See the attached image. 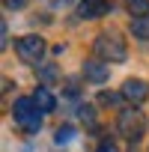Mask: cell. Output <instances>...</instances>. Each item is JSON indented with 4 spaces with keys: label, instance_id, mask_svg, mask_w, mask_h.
I'll return each mask as SVG.
<instances>
[{
    "label": "cell",
    "instance_id": "10",
    "mask_svg": "<svg viewBox=\"0 0 149 152\" xmlns=\"http://www.w3.org/2000/svg\"><path fill=\"white\" fill-rule=\"evenodd\" d=\"M122 3H125V9H128L134 18L149 15V0H122Z\"/></svg>",
    "mask_w": 149,
    "mask_h": 152
},
{
    "label": "cell",
    "instance_id": "14",
    "mask_svg": "<svg viewBox=\"0 0 149 152\" xmlns=\"http://www.w3.org/2000/svg\"><path fill=\"white\" fill-rule=\"evenodd\" d=\"M81 119L93 125V107H87V104H84V107H81Z\"/></svg>",
    "mask_w": 149,
    "mask_h": 152
},
{
    "label": "cell",
    "instance_id": "12",
    "mask_svg": "<svg viewBox=\"0 0 149 152\" xmlns=\"http://www.w3.org/2000/svg\"><path fill=\"white\" fill-rule=\"evenodd\" d=\"M122 99H125L122 93H119V96H116V93H102V96H99V104H119Z\"/></svg>",
    "mask_w": 149,
    "mask_h": 152
},
{
    "label": "cell",
    "instance_id": "7",
    "mask_svg": "<svg viewBox=\"0 0 149 152\" xmlns=\"http://www.w3.org/2000/svg\"><path fill=\"white\" fill-rule=\"evenodd\" d=\"M122 96L128 99V102H134V104H140L146 96H149V87L140 81V78H128L125 84H122Z\"/></svg>",
    "mask_w": 149,
    "mask_h": 152
},
{
    "label": "cell",
    "instance_id": "9",
    "mask_svg": "<svg viewBox=\"0 0 149 152\" xmlns=\"http://www.w3.org/2000/svg\"><path fill=\"white\" fill-rule=\"evenodd\" d=\"M128 30H131V36H134V39H149V15H143V18H134Z\"/></svg>",
    "mask_w": 149,
    "mask_h": 152
},
{
    "label": "cell",
    "instance_id": "15",
    "mask_svg": "<svg viewBox=\"0 0 149 152\" xmlns=\"http://www.w3.org/2000/svg\"><path fill=\"white\" fill-rule=\"evenodd\" d=\"M96 152H119V149H116L110 140H104V143H99V149H96Z\"/></svg>",
    "mask_w": 149,
    "mask_h": 152
},
{
    "label": "cell",
    "instance_id": "4",
    "mask_svg": "<svg viewBox=\"0 0 149 152\" xmlns=\"http://www.w3.org/2000/svg\"><path fill=\"white\" fill-rule=\"evenodd\" d=\"M15 54H18L24 63H42L45 42H42L39 36H21V39H15Z\"/></svg>",
    "mask_w": 149,
    "mask_h": 152
},
{
    "label": "cell",
    "instance_id": "5",
    "mask_svg": "<svg viewBox=\"0 0 149 152\" xmlns=\"http://www.w3.org/2000/svg\"><path fill=\"white\" fill-rule=\"evenodd\" d=\"M107 9H110V0H81L78 3V18L93 21V18L107 15Z\"/></svg>",
    "mask_w": 149,
    "mask_h": 152
},
{
    "label": "cell",
    "instance_id": "16",
    "mask_svg": "<svg viewBox=\"0 0 149 152\" xmlns=\"http://www.w3.org/2000/svg\"><path fill=\"white\" fill-rule=\"evenodd\" d=\"M60 3H72V0H60Z\"/></svg>",
    "mask_w": 149,
    "mask_h": 152
},
{
    "label": "cell",
    "instance_id": "3",
    "mask_svg": "<svg viewBox=\"0 0 149 152\" xmlns=\"http://www.w3.org/2000/svg\"><path fill=\"white\" fill-rule=\"evenodd\" d=\"M116 128H119L122 137H128V140H140L143 131H146V119H143V113H140L137 107H122L119 116H116Z\"/></svg>",
    "mask_w": 149,
    "mask_h": 152
},
{
    "label": "cell",
    "instance_id": "6",
    "mask_svg": "<svg viewBox=\"0 0 149 152\" xmlns=\"http://www.w3.org/2000/svg\"><path fill=\"white\" fill-rule=\"evenodd\" d=\"M84 78L93 81V84H104L110 78V69H107L104 60H87L84 63Z\"/></svg>",
    "mask_w": 149,
    "mask_h": 152
},
{
    "label": "cell",
    "instance_id": "11",
    "mask_svg": "<svg viewBox=\"0 0 149 152\" xmlns=\"http://www.w3.org/2000/svg\"><path fill=\"white\" fill-rule=\"evenodd\" d=\"M72 137H74V128H72V125H60V128H57V134H54V140H57V143H69Z\"/></svg>",
    "mask_w": 149,
    "mask_h": 152
},
{
    "label": "cell",
    "instance_id": "2",
    "mask_svg": "<svg viewBox=\"0 0 149 152\" xmlns=\"http://www.w3.org/2000/svg\"><path fill=\"white\" fill-rule=\"evenodd\" d=\"M12 116H15V122H18L27 134H36L39 125H42V110H39V104L33 102V96H21V99H15V104H12Z\"/></svg>",
    "mask_w": 149,
    "mask_h": 152
},
{
    "label": "cell",
    "instance_id": "1",
    "mask_svg": "<svg viewBox=\"0 0 149 152\" xmlns=\"http://www.w3.org/2000/svg\"><path fill=\"white\" fill-rule=\"evenodd\" d=\"M93 51L99 60L104 63H122L128 57V48H125V39H119V33H99L96 42H93Z\"/></svg>",
    "mask_w": 149,
    "mask_h": 152
},
{
    "label": "cell",
    "instance_id": "13",
    "mask_svg": "<svg viewBox=\"0 0 149 152\" xmlns=\"http://www.w3.org/2000/svg\"><path fill=\"white\" fill-rule=\"evenodd\" d=\"M3 3H6V9H24L27 0H3Z\"/></svg>",
    "mask_w": 149,
    "mask_h": 152
},
{
    "label": "cell",
    "instance_id": "8",
    "mask_svg": "<svg viewBox=\"0 0 149 152\" xmlns=\"http://www.w3.org/2000/svg\"><path fill=\"white\" fill-rule=\"evenodd\" d=\"M33 102L39 104V110H42V113H48V110H54V104H57V102H54V96H51V93H48L45 87H39V90L33 93Z\"/></svg>",
    "mask_w": 149,
    "mask_h": 152
}]
</instances>
